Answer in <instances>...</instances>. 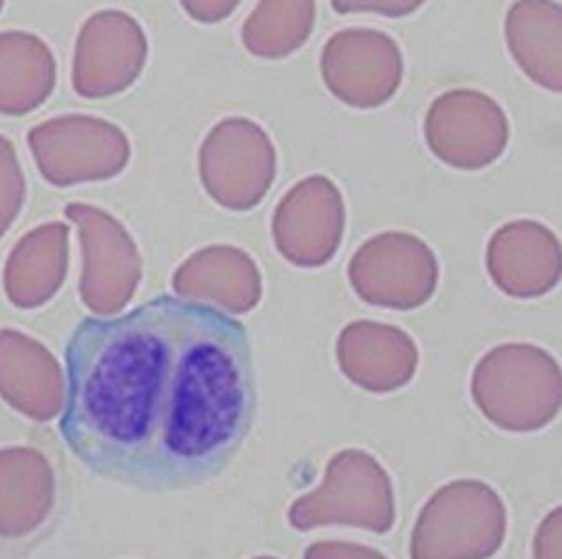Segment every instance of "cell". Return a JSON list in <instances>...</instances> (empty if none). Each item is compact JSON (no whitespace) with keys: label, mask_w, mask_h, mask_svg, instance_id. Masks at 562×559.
<instances>
[{"label":"cell","mask_w":562,"mask_h":559,"mask_svg":"<svg viewBox=\"0 0 562 559\" xmlns=\"http://www.w3.org/2000/svg\"><path fill=\"white\" fill-rule=\"evenodd\" d=\"M258 409L241 322L206 302L153 297L115 318H83L65 350L59 432L92 474L144 492L215 480Z\"/></svg>","instance_id":"obj_1"}]
</instances>
